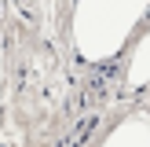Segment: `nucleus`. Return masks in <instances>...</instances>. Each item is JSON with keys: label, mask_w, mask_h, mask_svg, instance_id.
<instances>
[{"label": "nucleus", "mask_w": 150, "mask_h": 147, "mask_svg": "<svg viewBox=\"0 0 150 147\" xmlns=\"http://www.w3.org/2000/svg\"><path fill=\"white\" fill-rule=\"evenodd\" d=\"M150 0H77L73 44L88 63H106L125 48L128 33L143 22Z\"/></svg>", "instance_id": "obj_1"}, {"label": "nucleus", "mask_w": 150, "mask_h": 147, "mask_svg": "<svg viewBox=\"0 0 150 147\" xmlns=\"http://www.w3.org/2000/svg\"><path fill=\"white\" fill-rule=\"evenodd\" d=\"M103 147H150V114L139 110V114H128L121 125H114Z\"/></svg>", "instance_id": "obj_2"}, {"label": "nucleus", "mask_w": 150, "mask_h": 147, "mask_svg": "<svg viewBox=\"0 0 150 147\" xmlns=\"http://www.w3.org/2000/svg\"><path fill=\"white\" fill-rule=\"evenodd\" d=\"M125 85H128V88H143V85H150V29L139 37V44H136V48H132Z\"/></svg>", "instance_id": "obj_3"}]
</instances>
